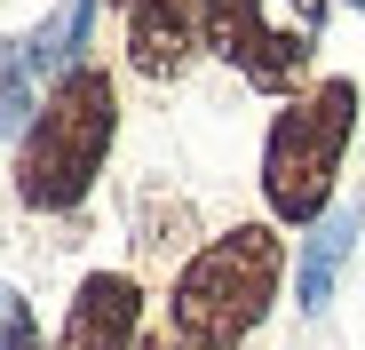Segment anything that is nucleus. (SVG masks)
I'll use <instances>...</instances> for the list:
<instances>
[{
    "instance_id": "nucleus-1",
    "label": "nucleus",
    "mask_w": 365,
    "mask_h": 350,
    "mask_svg": "<svg viewBox=\"0 0 365 350\" xmlns=\"http://www.w3.org/2000/svg\"><path fill=\"white\" fill-rule=\"evenodd\" d=\"M286 231L262 223H230L222 239H207L191 263H182L175 295H167V326L182 350H238L278 303L286 286Z\"/></svg>"
},
{
    "instance_id": "nucleus-2",
    "label": "nucleus",
    "mask_w": 365,
    "mask_h": 350,
    "mask_svg": "<svg viewBox=\"0 0 365 350\" xmlns=\"http://www.w3.org/2000/svg\"><path fill=\"white\" fill-rule=\"evenodd\" d=\"M349 136H357V80L349 72H326L310 80L262 136V207L278 231H310L318 215L341 207V159H349Z\"/></svg>"
},
{
    "instance_id": "nucleus-3",
    "label": "nucleus",
    "mask_w": 365,
    "mask_h": 350,
    "mask_svg": "<svg viewBox=\"0 0 365 350\" xmlns=\"http://www.w3.org/2000/svg\"><path fill=\"white\" fill-rule=\"evenodd\" d=\"M111 144H119V88L103 64H88L64 88L40 96V120L16 144V199L32 215H72L96 191Z\"/></svg>"
},
{
    "instance_id": "nucleus-4",
    "label": "nucleus",
    "mask_w": 365,
    "mask_h": 350,
    "mask_svg": "<svg viewBox=\"0 0 365 350\" xmlns=\"http://www.w3.org/2000/svg\"><path fill=\"white\" fill-rule=\"evenodd\" d=\"M310 48L318 40H302L294 24H270L262 16V0H215L207 9V56H222V64L262 88V96H302L310 88Z\"/></svg>"
},
{
    "instance_id": "nucleus-5",
    "label": "nucleus",
    "mask_w": 365,
    "mask_h": 350,
    "mask_svg": "<svg viewBox=\"0 0 365 350\" xmlns=\"http://www.w3.org/2000/svg\"><path fill=\"white\" fill-rule=\"evenodd\" d=\"M143 286L135 271H88L80 295L64 311V334H56V350H143Z\"/></svg>"
},
{
    "instance_id": "nucleus-6",
    "label": "nucleus",
    "mask_w": 365,
    "mask_h": 350,
    "mask_svg": "<svg viewBox=\"0 0 365 350\" xmlns=\"http://www.w3.org/2000/svg\"><path fill=\"white\" fill-rule=\"evenodd\" d=\"M119 24H128V72L151 88L182 80L191 56H207V32L182 9H167V0H119Z\"/></svg>"
},
{
    "instance_id": "nucleus-7",
    "label": "nucleus",
    "mask_w": 365,
    "mask_h": 350,
    "mask_svg": "<svg viewBox=\"0 0 365 350\" xmlns=\"http://www.w3.org/2000/svg\"><path fill=\"white\" fill-rule=\"evenodd\" d=\"M357 239H365V207H357V199H341L334 215H318V223L294 239V311L318 319V311L334 303L341 271L357 263Z\"/></svg>"
},
{
    "instance_id": "nucleus-8",
    "label": "nucleus",
    "mask_w": 365,
    "mask_h": 350,
    "mask_svg": "<svg viewBox=\"0 0 365 350\" xmlns=\"http://www.w3.org/2000/svg\"><path fill=\"white\" fill-rule=\"evenodd\" d=\"M88 40H96V0H56V9H48L24 40H9V48L24 56V72H32V80L64 88L72 72H88V64H96Z\"/></svg>"
},
{
    "instance_id": "nucleus-9",
    "label": "nucleus",
    "mask_w": 365,
    "mask_h": 350,
    "mask_svg": "<svg viewBox=\"0 0 365 350\" xmlns=\"http://www.w3.org/2000/svg\"><path fill=\"white\" fill-rule=\"evenodd\" d=\"M0 342H9V350H48L40 326H32V295H24V286H0Z\"/></svg>"
},
{
    "instance_id": "nucleus-10",
    "label": "nucleus",
    "mask_w": 365,
    "mask_h": 350,
    "mask_svg": "<svg viewBox=\"0 0 365 350\" xmlns=\"http://www.w3.org/2000/svg\"><path fill=\"white\" fill-rule=\"evenodd\" d=\"M334 9H365V0H294V32H302V40H318Z\"/></svg>"
},
{
    "instance_id": "nucleus-11",
    "label": "nucleus",
    "mask_w": 365,
    "mask_h": 350,
    "mask_svg": "<svg viewBox=\"0 0 365 350\" xmlns=\"http://www.w3.org/2000/svg\"><path fill=\"white\" fill-rule=\"evenodd\" d=\"M143 350H182V342H175V334H151V342H143Z\"/></svg>"
}]
</instances>
